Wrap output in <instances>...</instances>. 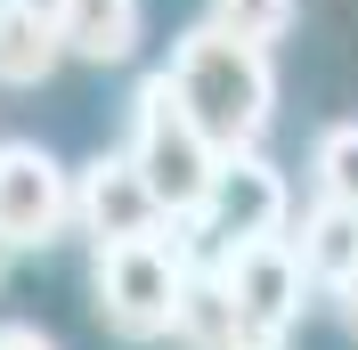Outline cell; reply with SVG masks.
<instances>
[{"label":"cell","mask_w":358,"mask_h":350,"mask_svg":"<svg viewBox=\"0 0 358 350\" xmlns=\"http://www.w3.org/2000/svg\"><path fill=\"white\" fill-rule=\"evenodd\" d=\"M187 269H196V244H187L179 220H163L147 237H122V244H98V269H90L98 318H106L122 342H163V334L179 326Z\"/></svg>","instance_id":"cell-2"},{"label":"cell","mask_w":358,"mask_h":350,"mask_svg":"<svg viewBox=\"0 0 358 350\" xmlns=\"http://www.w3.org/2000/svg\"><path fill=\"white\" fill-rule=\"evenodd\" d=\"M163 204L155 188L138 179L131 155H98V163H82L73 172V228H82L90 244H122V237H147V228H163Z\"/></svg>","instance_id":"cell-7"},{"label":"cell","mask_w":358,"mask_h":350,"mask_svg":"<svg viewBox=\"0 0 358 350\" xmlns=\"http://www.w3.org/2000/svg\"><path fill=\"white\" fill-rule=\"evenodd\" d=\"M66 66L49 0H0V90H41Z\"/></svg>","instance_id":"cell-9"},{"label":"cell","mask_w":358,"mask_h":350,"mask_svg":"<svg viewBox=\"0 0 358 350\" xmlns=\"http://www.w3.org/2000/svg\"><path fill=\"white\" fill-rule=\"evenodd\" d=\"M326 293H334V302H342V326L358 334V269H350V277H342V285H326Z\"/></svg>","instance_id":"cell-15"},{"label":"cell","mask_w":358,"mask_h":350,"mask_svg":"<svg viewBox=\"0 0 358 350\" xmlns=\"http://www.w3.org/2000/svg\"><path fill=\"white\" fill-rule=\"evenodd\" d=\"M203 269L220 277V293L245 309L252 326L293 334V326H301V309H310V277H301V253H293L285 228H277V237H236V244H220Z\"/></svg>","instance_id":"cell-6"},{"label":"cell","mask_w":358,"mask_h":350,"mask_svg":"<svg viewBox=\"0 0 358 350\" xmlns=\"http://www.w3.org/2000/svg\"><path fill=\"white\" fill-rule=\"evenodd\" d=\"M293 17H301V0H212V24H228L236 41H285Z\"/></svg>","instance_id":"cell-13"},{"label":"cell","mask_w":358,"mask_h":350,"mask_svg":"<svg viewBox=\"0 0 358 350\" xmlns=\"http://www.w3.org/2000/svg\"><path fill=\"white\" fill-rule=\"evenodd\" d=\"M310 179H317L326 204H350V212H358V122H326V131H317Z\"/></svg>","instance_id":"cell-12"},{"label":"cell","mask_w":358,"mask_h":350,"mask_svg":"<svg viewBox=\"0 0 358 350\" xmlns=\"http://www.w3.org/2000/svg\"><path fill=\"white\" fill-rule=\"evenodd\" d=\"M73 228V179L41 139L0 147V244L8 253H49Z\"/></svg>","instance_id":"cell-5"},{"label":"cell","mask_w":358,"mask_h":350,"mask_svg":"<svg viewBox=\"0 0 358 350\" xmlns=\"http://www.w3.org/2000/svg\"><path fill=\"white\" fill-rule=\"evenodd\" d=\"M179 342L187 350H293V334L277 326H252L245 309L220 293V277L212 269H187V293H179Z\"/></svg>","instance_id":"cell-8"},{"label":"cell","mask_w":358,"mask_h":350,"mask_svg":"<svg viewBox=\"0 0 358 350\" xmlns=\"http://www.w3.org/2000/svg\"><path fill=\"white\" fill-rule=\"evenodd\" d=\"M285 212H293V196H285V179H277V163H261V147H236V155L212 163V188L196 196V212L179 220V228L220 253L236 237H277Z\"/></svg>","instance_id":"cell-4"},{"label":"cell","mask_w":358,"mask_h":350,"mask_svg":"<svg viewBox=\"0 0 358 350\" xmlns=\"http://www.w3.org/2000/svg\"><path fill=\"white\" fill-rule=\"evenodd\" d=\"M0 350H57V334H41L33 318H0Z\"/></svg>","instance_id":"cell-14"},{"label":"cell","mask_w":358,"mask_h":350,"mask_svg":"<svg viewBox=\"0 0 358 350\" xmlns=\"http://www.w3.org/2000/svg\"><path fill=\"white\" fill-rule=\"evenodd\" d=\"M49 17H57V41H66V57H82V66H122L138 49V0H49Z\"/></svg>","instance_id":"cell-10"},{"label":"cell","mask_w":358,"mask_h":350,"mask_svg":"<svg viewBox=\"0 0 358 350\" xmlns=\"http://www.w3.org/2000/svg\"><path fill=\"white\" fill-rule=\"evenodd\" d=\"M293 253H301V277L310 285H342L358 269V212L317 196L310 212H301V228H293Z\"/></svg>","instance_id":"cell-11"},{"label":"cell","mask_w":358,"mask_h":350,"mask_svg":"<svg viewBox=\"0 0 358 350\" xmlns=\"http://www.w3.org/2000/svg\"><path fill=\"white\" fill-rule=\"evenodd\" d=\"M0 277H8V244H0Z\"/></svg>","instance_id":"cell-16"},{"label":"cell","mask_w":358,"mask_h":350,"mask_svg":"<svg viewBox=\"0 0 358 350\" xmlns=\"http://www.w3.org/2000/svg\"><path fill=\"white\" fill-rule=\"evenodd\" d=\"M171 90H179V106L203 122V139H212L220 155L268 139V114H277L268 49L261 41H236L228 24H196V33L171 49Z\"/></svg>","instance_id":"cell-1"},{"label":"cell","mask_w":358,"mask_h":350,"mask_svg":"<svg viewBox=\"0 0 358 350\" xmlns=\"http://www.w3.org/2000/svg\"><path fill=\"white\" fill-rule=\"evenodd\" d=\"M122 155L138 163V179L155 188V204L171 220L196 212V196L212 188V163H220V147L203 139V122L179 106L171 74H147V82H138V98H131V147Z\"/></svg>","instance_id":"cell-3"}]
</instances>
